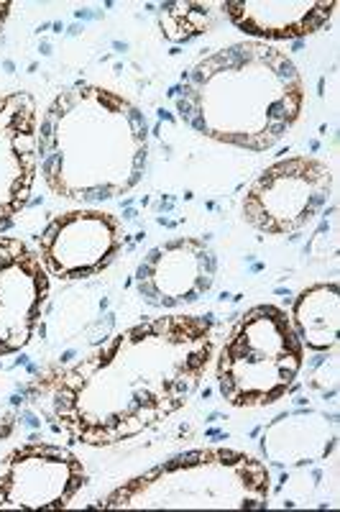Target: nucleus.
Masks as SVG:
<instances>
[{
    "label": "nucleus",
    "mask_w": 340,
    "mask_h": 512,
    "mask_svg": "<svg viewBox=\"0 0 340 512\" xmlns=\"http://www.w3.org/2000/svg\"><path fill=\"white\" fill-rule=\"evenodd\" d=\"M85 482V466L70 448L26 443L0 461V510H62Z\"/></svg>",
    "instance_id": "obj_7"
},
{
    "label": "nucleus",
    "mask_w": 340,
    "mask_h": 512,
    "mask_svg": "<svg viewBox=\"0 0 340 512\" xmlns=\"http://www.w3.org/2000/svg\"><path fill=\"white\" fill-rule=\"evenodd\" d=\"M218 277V256L205 239L179 236L154 246L136 269V292L146 305L179 310L200 303Z\"/></svg>",
    "instance_id": "obj_9"
},
{
    "label": "nucleus",
    "mask_w": 340,
    "mask_h": 512,
    "mask_svg": "<svg viewBox=\"0 0 340 512\" xmlns=\"http://www.w3.org/2000/svg\"><path fill=\"white\" fill-rule=\"evenodd\" d=\"M39 172V113L29 93L0 98V228L29 205Z\"/></svg>",
    "instance_id": "obj_11"
},
{
    "label": "nucleus",
    "mask_w": 340,
    "mask_h": 512,
    "mask_svg": "<svg viewBox=\"0 0 340 512\" xmlns=\"http://www.w3.org/2000/svg\"><path fill=\"white\" fill-rule=\"evenodd\" d=\"M271 474L236 448H200L172 456L113 489L103 510H266Z\"/></svg>",
    "instance_id": "obj_4"
},
{
    "label": "nucleus",
    "mask_w": 340,
    "mask_h": 512,
    "mask_svg": "<svg viewBox=\"0 0 340 512\" xmlns=\"http://www.w3.org/2000/svg\"><path fill=\"white\" fill-rule=\"evenodd\" d=\"M215 356L210 315H162L126 328L67 369L39 377L52 418L75 443L118 446L185 408Z\"/></svg>",
    "instance_id": "obj_1"
},
{
    "label": "nucleus",
    "mask_w": 340,
    "mask_h": 512,
    "mask_svg": "<svg viewBox=\"0 0 340 512\" xmlns=\"http://www.w3.org/2000/svg\"><path fill=\"white\" fill-rule=\"evenodd\" d=\"M123 246V226L113 213L75 208L59 213L39 236L41 264L64 282L87 280L116 262Z\"/></svg>",
    "instance_id": "obj_8"
},
{
    "label": "nucleus",
    "mask_w": 340,
    "mask_h": 512,
    "mask_svg": "<svg viewBox=\"0 0 340 512\" xmlns=\"http://www.w3.org/2000/svg\"><path fill=\"white\" fill-rule=\"evenodd\" d=\"M305 367V346L287 310L256 305L228 331L218 354V392L231 408H266L282 400Z\"/></svg>",
    "instance_id": "obj_5"
},
{
    "label": "nucleus",
    "mask_w": 340,
    "mask_h": 512,
    "mask_svg": "<svg viewBox=\"0 0 340 512\" xmlns=\"http://www.w3.org/2000/svg\"><path fill=\"white\" fill-rule=\"evenodd\" d=\"M49 295V272L21 239L0 236V359L31 344Z\"/></svg>",
    "instance_id": "obj_10"
},
{
    "label": "nucleus",
    "mask_w": 340,
    "mask_h": 512,
    "mask_svg": "<svg viewBox=\"0 0 340 512\" xmlns=\"http://www.w3.org/2000/svg\"><path fill=\"white\" fill-rule=\"evenodd\" d=\"M338 423L320 410H294L271 420L261 433V454L274 466L320 464L335 451Z\"/></svg>",
    "instance_id": "obj_13"
},
{
    "label": "nucleus",
    "mask_w": 340,
    "mask_h": 512,
    "mask_svg": "<svg viewBox=\"0 0 340 512\" xmlns=\"http://www.w3.org/2000/svg\"><path fill=\"white\" fill-rule=\"evenodd\" d=\"M305 82L287 52L241 41L202 57L177 98L182 121L205 139L269 152L300 121Z\"/></svg>",
    "instance_id": "obj_3"
},
{
    "label": "nucleus",
    "mask_w": 340,
    "mask_h": 512,
    "mask_svg": "<svg viewBox=\"0 0 340 512\" xmlns=\"http://www.w3.org/2000/svg\"><path fill=\"white\" fill-rule=\"evenodd\" d=\"M223 13L254 41H294L317 34L330 24L335 0H225Z\"/></svg>",
    "instance_id": "obj_12"
},
{
    "label": "nucleus",
    "mask_w": 340,
    "mask_h": 512,
    "mask_svg": "<svg viewBox=\"0 0 340 512\" xmlns=\"http://www.w3.org/2000/svg\"><path fill=\"white\" fill-rule=\"evenodd\" d=\"M302 346L310 351H330L338 346L340 295L338 282H317L297 295L289 313Z\"/></svg>",
    "instance_id": "obj_14"
},
{
    "label": "nucleus",
    "mask_w": 340,
    "mask_h": 512,
    "mask_svg": "<svg viewBox=\"0 0 340 512\" xmlns=\"http://www.w3.org/2000/svg\"><path fill=\"white\" fill-rule=\"evenodd\" d=\"M39 164L57 198L82 205L116 200L144 177L149 123L121 93L77 82L41 118Z\"/></svg>",
    "instance_id": "obj_2"
},
{
    "label": "nucleus",
    "mask_w": 340,
    "mask_h": 512,
    "mask_svg": "<svg viewBox=\"0 0 340 512\" xmlns=\"http://www.w3.org/2000/svg\"><path fill=\"white\" fill-rule=\"evenodd\" d=\"M330 192L333 172L325 162L307 154L279 159L248 185L241 203L243 221L266 236H289L320 216Z\"/></svg>",
    "instance_id": "obj_6"
},
{
    "label": "nucleus",
    "mask_w": 340,
    "mask_h": 512,
    "mask_svg": "<svg viewBox=\"0 0 340 512\" xmlns=\"http://www.w3.org/2000/svg\"><path fill=\"white\" fill-rule=\"evenodd\" d=\"M11 3H6V0H3V3H0V29H3V24H6L8 21V16H11Z\"/></svg>",
    "instance_id": "obj_15"
}]
</instances>
